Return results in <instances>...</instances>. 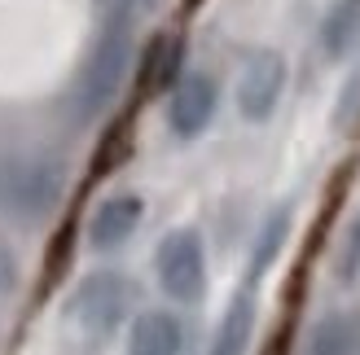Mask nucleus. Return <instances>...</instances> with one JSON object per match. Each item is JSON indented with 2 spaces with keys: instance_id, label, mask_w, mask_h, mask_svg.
<instances>
[{
  "instance_id": "2eb2a0df",
  "label": "nucleus",
  "mask_w": 360,
  "mask_h": 355,
  "mask_svg": "<svg viewBox=\"0 0 360 355\" xmlns=\"http://www.w3.org/2000/svg\"><path fill=\"white\" fill-rule=\"evenodd\" d=\"M360 276V215L347 233V246H343V259H338V281H356Z\"/></svg>"
},
{
  "instance_id": "39448f33",
  "label": "nucleus",
  "mask_w": 360,
  "mask_h": 355,
  "mask_svg": "<svg viewBox=\"0 0 360 355\" xmlns=\"http://www.w3.org/2000/svg\"><path fill=\"white\" fill-rule=\"evenodd\" d=\"M285 93V58L273 48H259L255 58L246 62L242 79H238V110L246 123H264L273 119L277 101Z\"/></svg>"
},
{
  "instance_id": "f03ea898",
  "label": "nucleus",
  "mask_w": 360,
  "mask_h": 355,
  "mask_svg": "<svg viewBox=\"0 0 360 355\" xmlns=\"http://www.w3.org/2000/svg\"><path fill=\"white\" fill-rule=\"evenodd\" d=\"M62 198V167L53 158H9L0 167V202L18 220H40Z\"/></svg>"
},
{
  "instance_id": "20e7f679",
  "label": "nucleus",
  "mask_w": 360,
  "mask_h": 355,
  "mask_svg": "<svg viewBox=\"0 0 360 355\" xmlns=\"http://www.w3.org/2000/svg\"><path fill=\"white\" fill-rule=\"evenodd\" d=\"M128 303H132V286L119 272H93L75 286L70 312H75V321L88 338H110L123 325V316H128Z\"/></svg>"
},
{
  "instance_id": "a211bd4d",
  "label": "nucleus",
  "mask_w": 360,
  "mask_h": 355,
  "mask_svg": "<svg viewBox=\"0 0 360 355\" xmlns=\"http://www.w3.org/2000/svg\"><path fill=\"white\" fill-rule=\"evenodd\" d=\"M132 5H154V0H132Z\"/></svg>"
},
{
  "instance_id": "f257e3e1",
  "label": "nucleus",
  "mask_w": 360,
  "mask_h": 355,
  "mask_svg": "<svg viewBox=\"0 0 360 355\" xmlns=\"http://www.w3.org/2000/svg\"><path fill=\"white\" fill-rule=\"evenodd\" d=\"M128 58H132V31H128V18L115 13L110 22L101 27L97 48H93V58L84 62V75H79V88H75V105H79L84 119L101 114L105 105L119 97L123 75H128Z\"/></svg>"
},
{
  "instance_id": "0eeeda50",
  "label": "nucleus",
  "mask_w": 360,
  "mask_h": 355,
  "mask_svg": "<svg viewBox=\"0 0 360 355\" xmlns=\"http://www.w3.org/2000/svg\"><path fill=\"white\" fill-rule=\"evenodd\" d=\"M141 215H146V202L136 198V193H115V198H105L93 220H88V246L93 250H115V246H123L132 233Z\"/></svg>"
},
{
  "instance_id": "9d476101",
  "label": "nucleus",
  "mask_w": 360,
  "mask_h": 355,
  "mask_svg": "<svg viewBox=\"0 0 360 355\" xmlns=\"http://www.w3.org/2000/svg\"><path fill=\"white\" fill-rule=\"evenodd\" d=\"M360 44V0H334L321 22V48L326 58H347Z\"/></svg>"
},
{
  "instance_id": "f3484780",
  "label": "nucleus",
  "mask_w": 360,
  "mask_h": 355,
  "mask_svg": "<svg viewBox=\"0 0 360 355\" xmlns=\"http://www.w3.org/2000/svg\"><path fill=\"white\" fill-rule=\"evenodd\" d=\"M264 355H285V342H273V347H268Z\"/></svg>"
},
{
  "instance_id": "ddd939ff",
  "label": "nucleus",
  "mask_w": 360,
  "mask_h": 355,
  "mask_svg": "<svg viewBox=\"0 0 360 355\" xmlns=\"http://www.w3.org/2000/svg\"><path fill=\"white\" fill-rule=\"evenodd\" d=\"M285 237H290V206H273V210H268V220H264V228H259L255 250H250V286L273 268V259L281 255Z\"/></svg>"
},
{
  "instance_id": "dca6fc26",
  "label": "nucleus",
  "mask_w": 360,
  "mask_h": 355,
  "mask_svg": "<svg viewBox=\"0 0 360 355\" xmlns=\"http://www.w3.org/2000/svg\"><path fill=\"white\" fill-rule=\"evenodd\" d=\"M9 276H13V263H9V250L0 246V290L9 286Z\"/></svg>"
},
{
  "instance_id": "1a4fd4ad",
  "label": "nucleus",
  "mask_w": 360,
  "mask_h": 355,
  "mask_svg": "<svg viewBox=\"0 0 360 355\" xmlns=\"http://www.w3.org/2000/svg\"><path fill=\"white\" fill-rule=\"evenodd\" d=\"M250 333H255V298H250V290H242L220 316V329H215V342L207 355H246Z\"/></svg>"
},
{
  "instance_id": "7ed1b4c3",
  "label": "nucleus",
  "mask_w": 360,
  "mask_h": 355,
  "mask_svg": "<svg viewBox=\"0 0 360 355\" xmlns=\"http://www.w3.org/2000/svg\"><path fill=\"white\" fill-rule=\"evenodd\" d=\"M154 268H158V286L172 303H198L207 290V250H202V237L193 228H176L158 241V255H154Z\"/></svg>"
},
{
  "instance_id": "4468645a",
  "label": "nucleus",
  "mask_w": 360,
  "mask_h": 355,
  "mask_svg": "<svg viewBox=\"0 0 360 355\" xmlns=\"http://www.w3.org/2000/svg\"><path fill=\"white\" fill-rule=\"evenodd\" d=\"M123 158H128V123H115L105 140L97 145V158H93V175H110Z\"/></svg>"
},
{
  "instance_id": "423d86ee",
  "label": "nucleus",
  "mask_w": 360,
  "mask_h": 355,
  "mask_svg": "<svg viewBox=\"0 0 360 355\" xmlns=\"http://www.w3.org/2000/svg\"><path fill=\"white\" fill-rule=\"evenodd\" d=\"M215 79L202 75V70H189V75H180L172 83V93H167V123H172V132L180 140H193V136H202L207 132V123L215 114Z\"/></svg>"
},
{
  "instance_id": "6e6552de",
  "label": "nucleus",
  "mask_w": 360,
  "mask_h": 355,
  "mask_svg": "<svg viewBox=\"0 0 360 355\" xmlns=\"http://www.w3.org/2000/svg\"><path fill=\"white\" fill-rule=\"evenodd\" d=\"M180 58H185L180 35H154L146 44V58H141V93L146 97L172 93V83L180 79Z\"/></svg>"
},
{
  "instance_id": "9b49d317",
  "label": "nucleus",
  "mask_w": 360,
  "mask_h": 355,
  "mask_svg": "<svg viewBox=\"0 0 360 355\" xmlns=\"http://www.w3.org/2000/svg\"><path fill=\"white\" fill-rule=\"evenodd\" d=\"M128 355H180V325L167 312H146L132 325Z\"/></svg>"
},
{
  "instance_id": "f8f14e48",
  "label": "nucleus",
  "mask_w": 360,
  "mask_h": 355,
  "mask_svg": "<svg viewBox=\"0 0 360 355\" xmlns=\"http://www.w3.org/2000/svg\"><path fill=\"white\" fill-rule=\"evenodd\" d=\"M308 355H360V325L352 316H321L312 329Z\"/></svg>"
}]
</instances>
